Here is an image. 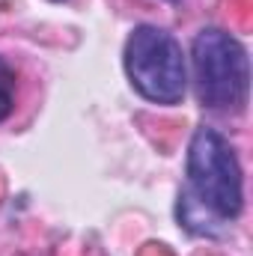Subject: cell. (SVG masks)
Returning <instances> with one entry per match:
<instances>
[{"mask_svg":"<svg viewBox=\"0 0 253 256\" xmlns=\"http://www.w3.org/2000/svg\"><path fill=\"white\" fill-rule=\"evenodd\" d=\"M244 212V173L232 143L212 126H200L188 143L185 188L176 220L190 236L220 238Z\"/></svg>","mask_w":253,"mask_h":256,"instance_id":"obj_1","label":"cell"},{"mask_svg":"<svg viewBox=\"0 0 253 256\" xmlns=\"http://www.w3.org/2000/svg\"><path fill=\"white\" fill-rule=\"evenodd\" d=\"M194 92L200 108L214 114H242L250 98L248 48L220 27H202L190 42Z\"/></svg>","mask_w":253,"mask_h":256,"instance_id":"obj_2","label":"cell"},{"mask_svg":"<svg viewBox=\"0 0 253 256\" xmlns=\"http://www.w3.org/2000/svg\"><path fill=\"white\" fill-rule=\"evenodd\" d=\"M128 84L149 104L173 108L185 98L188 90V63L179 39L155 24H137L122 48Z\"/></svg>","mask_w":253,"mask_h":256,"instance_id":"obj_3","label":"cell"},{"mask_svg":"<svg viewBox=\"0 0 253 256\" xmlns=\"http://www.w3.org/2000/svg\"><path fill=\"white\" fill-rule=\"evenodd\" d=\"M15 92H18V72L6 57H0V122H6L15 110Z\"/></svg>","mask_w":253,"mask_h":256,"instance_id":"obj_4","label":"cell"},{"mask_svg":"<svg viewBox=\"0 0 253 256\" xmlns=\"http://www.w3.org/2000/svg\"><path fill=\"white\" fill-rule=\"evenodd\" d=\"M167 3H173V6H179V3H182V0H167Z\"/></svg>","mask_w":253,"mask_h":256,"instance_id":"obj_5","label":"cell"},{"mask_svg":"<svg viewBox=\"0 0 253 256\" xmlns=\"http://www.w3.org/2000/svg\"><path fill=\"white\" fill-rule=\"evenodd\" d=\"M51 3H63V0H51Z\"/></svg>","mask_w":253,"mask_h":256,"instance_id":"obj_6","label":"cell"}]
</instances>
